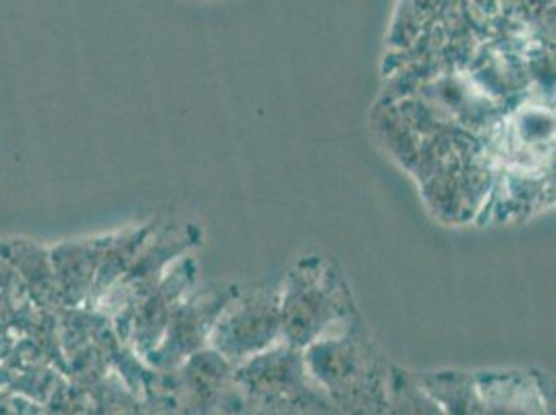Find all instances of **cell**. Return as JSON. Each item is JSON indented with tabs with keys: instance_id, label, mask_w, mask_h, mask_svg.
<instances>
[{
	"instance_id": "cell-1",
	"label": "cell",
	"mask_w": 556,
	"mask_h": 415,
	"mask_svg": "<svg viewBox=\"0 0 556 415\" xmlns=\"http://www.w3.org/2000/svg\"><path fill=\"white\" fill-rule=\"evenodd\" d=\"M109 243V237L88 241H67L50 250L52 271L63 305H79L90 298L92 280L98 273L100 255Z\"/></svg>"
},
{
	"instance_id": "cell-2",
	"label": "cell",
	"mask_w": 556,
	"mask_h": 415,
	"mask_svg": "<svg viewBox=\"0 0 556 415\" xmlns=\"http://www.w3.org/2000/svg\"><path fill=\"white\" fill-rule=\"evenodd\" d=\"M484 415H551L548 401L530 376L505 372L476 378Z\"/></svg>"
},
{
	"instance_id": "cell-3",
	"label": "cell",
	"mask_w": 556,
	"mask_h": 415,
	"mask_svg": "<svg viewBox=\"0 0 556 415\" xmlns=\"http://www.w3.org/2000/svg\"><path fill=\"white\" fill-rule=\"evenodd\" d=\"M0 257L20 275L27 295L42 307L63 305L52 271L50 250L31 239H7L0 243Z\"/></svg>"
},
{
	"instance_id": "cell-4",
	"label": "cell",
	"mask_w": 556,
	"mask_h": 415,
	"mask_svg": "<svg viewBox=\"0 0 556 415\" xmlns=\"http://www.w3.org/2000/svg\"><path fill=\"white\" fill-rule=\"evenodd\" d=\"M416 380L441 405L444 415H484V403L476 378L462 372H441Z\"/></svg>"
},
{
	"instance_id": "cell-5",
	"label": "cell",
	"mask_w": 556,
	"mask_h": 415,
	"mask_svg": "<svg viewBox=\"0 0 556 415\" xmlns=\"http://www.w3.org/2000/svg\"><path fill=\"white\" fill-rule=\"evenodd\" d=\"M387 415H444L441 405L421 389L416 378L396 374L389 385Z\"/></svg>"
},
{
	"instance_id": "cell-6",
	"label": "cell",
	"mask_w": 556,
	"mask_h": 415,
	"mask_svg": "<svg viewBox=\"0 0 556 415\" xmlns=\"http://www.w3.org/2000/svg\"><path fill=\"white\" fill-rule=\"evenodd\" d=\"M11 403H13V407H15L17 415H54L50 410H48L47 405L34 403V401L24 399V397H13V399H11Z\"/></svg>"
},
{
	"instance_id": "cell-7",
	"label": "cell",
	"mask_w": 556,
	"mask_h": 415,
	"mask_svg": "<svg viewBox=\"0 0 556 415\" xmlns=\"http://www.w3.org/2000/svg\"><path fill=\"white\" fill-rule=\"evenodd\" d=\"M109 415H143L138 410V405L131 401V403H127V405H123V407H118V410H115L113 414Z\"/></svg>"
}]
</instances>
